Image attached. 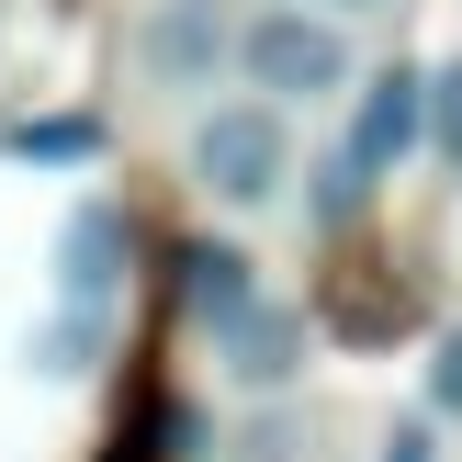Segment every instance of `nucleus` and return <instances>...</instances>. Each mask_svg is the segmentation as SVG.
Instances as JSON below:
<instances>
[{
    "mask_svg": "<svg viewBox=\"0 0 462 462\" xmlns=\"http://www.w3.org/2000/svg\"><path fill=\"white\" fill-rule=\"evenodd\" d=\"M237 68H248V90H260L271 113L338 102V90H350V34H338L328 12H305V0H271V12L237 23Z\"/></svg>",
    "mask_w": 462,
    "mask_h": 462,
    "instance_id": "1",
    "label": "nucleus"
},
{
    "mask_svg": "<svg viewBox=\"0 0 462 462\" xmlns=\"http://www.w3.org/2000/svg\"><path fill=\"white\" fill-rule=\"evenodd\" d=\"M192 180H203L215 203H271V192L293 180V125H282L271 102H215V113L192 125Z\"/></svg>",
    "mask_w": 462,
    "mask_h": 462,
    "instance_id": "2",
    "label": "nucleus"
},
{
    "mask_svg": "<svg viewBox=\"0 0 462 462\" xmlns=\"http://www.w3.org/2000/svg\"><path fill=\"white\" fill-rule=\"evenodd\" d=\"M338 147L361 158V170H395L406 147H429V68H373V79H361V113H350V135H338Z\"/></svg>",
    "mask_w": 462,
    "mask_h": 462,
    "instance_id": "3",
    "label": "nucleus"
},
{
    "mask_svg": "<svg viewBox=\"0 0 462 462\" xmlns=\"http://www.w3.org/2000/svg\"><path fill=\"white\" fill-rule=\"evenodd\" d=\"M113 293H125V215H113V203H79V215L57 226V305L113 316Z\"/></svg>",
    "mask_w": 462,
    "mask_h": 462,
    "instance_id": "4",
    "label": "nucleus"
},
{
    "mask_svg": "<svg viewBox=\"0 0 462 462\" xmlns=\"http://www.w3.org/2000/svg\"><path fill=\"white\" fill-rule=\"evenodd\" d=\"M215 350H226V373H237L248 395H282V383L305 373V316H293V305H248Z\"/></svg>",
    "mask_w": 462,
    "mask_h": 462,
    "instance_id": "5",
    "label": "nucleus"
},
{
    "mask_svg": "<svg viewBox=\"0 0 462 462\" xmlns=\"http://www.w3.org/2000/svg\"><path fill=\"white\" fill-rule=\"evenodd\" d=\"M180 305H192L203 328L226 338L248 305H260V271H248V248H226V237H192V248H180Z\"/></svg>",
    "mask_w": 462,
    "mask_h": 462,
    "instance_id": "6",
    "label": "nucleus"
},
{
    "mask_svg": "<svg viewBox=\"0 0 462 462\" xmlns=\"http://www.w3.org/2000/svg\"><path fill=\"white\" fill-rule=\"evenodd\" d=\"M215 57H226V23H215V0H170V12L147 23V68L158 79H215Z\"/></svg>",
    "mask_w": 462,
    "mask_h": 462,
    "instance_id": "7",
    "label": "nucleus"
},
{
    "mask_svg": "<svg viewBox=\"0 0 462 462\" xmlns=\"http://www.w3.org/2000/svg\"><path fill=\"white\" fill-rule=\"evenodd\" d=\"M102 338H113V316H79V305H57L34 338H23V361H34L45 383H68V373H90V361H102Z\"/></svg>",
    "mask_w": 462,
    "mask_h": 462,
    "instance_id": "8",
    "label": "nucleus"
},
{
    "mask_svg": "<svg viewBox=\"0 0 462 462\" xmlns=\"http://www.w3.org/2000/svg\"><path fill=\"white\" fill-rule=\"evenodd\" d=\"M12 158H34V170H79V158H102V125H90V113H45V125L12 135Z\"/></svg>",
    "mask_w": 462,
    "mask_h": 462,
    "instance_id": "9",
    "label": "nucleus"
},
{
    "mask_svg": "<svg viewBox=\"0 0 462 462\" xmlns=\"http://www.w3.org/2000/svg\"><path fill=\"white\" fill-rule=\"evenodd\" d=\"M361 203H373V170H361L350 147H328V158H316V226H350Z\"/></svg>",
    "mask_w": 462,
    "mask_h": 462,
    "instance_id": "10",
    "label": "nucleus"
},
{
    "mask_svg": "<svg viewBox=\"0 0 462 462\" xmlns=\"http://www.w3.org/2000/svg\"><path fill=\"white\" fill-rule=\"evenodd\" d=\"M429 158L462 170V57H440V79H429Z\"/></svg>",
    "mask_w": 462,
    "mask_h": 462,
    "instance_id": "11",
    "label": "nucleus"
},
{
    "mask_svg": "<svg viewBox=\"0 0 462 462\" xmlns=\"http://www.w3.org/2000/svg\"><path fill=\"white\" fill-rule=\"evenodd\" d=\"M429 418H451V429H462V328L429 338Z\"/></svg>",
    "mask_w": 462,
    "mask_h": 462,
    "instance_id": "12",
    "label": "nucleus"
},
{
    "mask_svg": "<svg viewBox=\"0 0 462 462\" xmlns=\"http://www.w3.org/2000/svg\"><path fill=\"white\" fill-rule=\"evenodd\" d=\"M383 462H429V418H406L395 440H383Z\"/></svg>",
    "mask_w": 462,
    "mask_h": 462,
    "instance_id": "13",
    "label": "nucleus"
},
{
    "mask_svg": "<svg viewBox=\"0 0 462 462\" xmlns=\"http://www.w3.org/2000/svg\"><path fill=\"white\" fill-rule=\"evenodd\" d=\"M328 12H383V0H328Z\"/></svg>",
    "mask_w": 462,
    "mask_h": 462,
    "instance_id": "14",
    "label": "nucleus"
}]
</instances>
